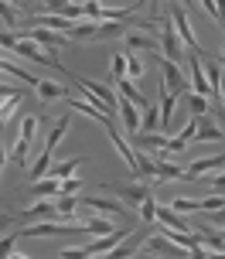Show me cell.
<instances>
[{
	"label": "cell",
	"mask_w": 225,
	"mask_h": 259,
	"mask_svg": "<svg viewBox=\"0 0 225 259\" xmlns=\"http://www.w3.org/2000/svg\"><path fill=\"white\" fill-rule=\"evenodd\" d=\"M58 259H93V256H89V249H85V246H79V249H62Z\"/></svg>",
	"instance_id": "obj_40"
},
{
	"label": "cell",
	"mask_w": 225,
	"mask_h": 259,
	"mask_svg": "<svg viewBox=\"0 0 225 259\" xmlns=\"http://www.w3.org/2000/svg\"><path fill=\"white\" fill-rule=\"evenodd\" d=\"M34 92H38L41 103H55V99H65V96H68V89H65V85H58L55 78H41Z\"/></svg>",
	"instance_id": "obj_16"
},
{
	"label": "cell",
	"mask_w": 225,
	"mask_h": 259,
	"mask_svg": "<svg viewBox=\"0 0 225 259\" xmlns=\"http://www.w3.org/2000/svg\"><path fill=\"white\" fill-rule=\"evenodd\" d=\"M171 137H160V133H133V150H164Z\"/></svg>",
	"instance_id": "obj_18"
},
{
	"label": "cell",
	"mask_w": 225,
	"mask_h": 259,
	"mask_svg": "<svg viewBox=\"0 0 225 259\" xmlns=\"http://www.w3.org/2000/svg\"><path fill=\"white\" fill-rule=\"evenodd\" d=\"M11 222H14V215H7V211H4V215H0V232H4V229H7Z\"/></svg>",
	"instance_id": "obj_45"
},
{
	"label": "cell",
	"mask_w": 225,
	"mask_h": 259,
	"mask_svg": "<svg viewBox=\"0 0 225 259\" xmlns=\"http://www.w3.org/2000/svg\"><path fill=\"white\" fill-rule=\"evenodd\" d=\"M14 45H17V34L0 27V52H4V48H7V52H14Z\"/></svg>",
	"instance_id": "obj_41"
},
{
	"label": "cell",
	"mask_w": 225,
	"mask_h": 259,
	"mask_svg": "<svg viewBox=\"0 0 225 259\" xmlns=\"http://www.w3.org/2000/svg\"><path fill=\"white\" fill-rule=\"evenodd\" d=\"M99 259H103V256H99Z\"/></svg>",
	"instance_id": "obj_48"
},
{
	"label": "cell",
	"mask_w": 225,
	"mask_h": 259,
	"mask_svg": "<svg viewBox=\"0 0 225 259\" xmlns=\"http://www.w3.org/2000/svg\"><path fill=\"white\" fill-rule=\"evenodd\" d=\"M126 31L130 27L119 24V21H109V24H99V31H96V41H109V38H126Z\"/></svg>",
	"instance_id": "obj_26"
},
{
	"label": "cell",
	"mask_w": 225,
	"mask_h": 259,
	"mask_svg": "<svg viewBox=\"0 0 225 259\" xmlns=\"http://www.w3.org/2000/svg\"><path fill=\"white\" fill-rule=\"evenodd\" d=\"M17 219L31 222V225H38V222H58V208H55V198H52V201H38V205L24 208V211H21Z\"/></svg>",
	"instance_id": "obj_10"
},
{
	"label": "cell",
	"mask_w": 225,
	"mask_h": 259,
	"mask_svg": "<svg viewBox=\"0 0 225 259\" xmlns=\"http://www.w3.org/2000/svg\"><path fill=\"white\" fill-rule=\"evenodd\" d=\"M212 215V229H222L225 232V208H218V211H208Z\"/></svg>",
	"instance_id": "obj_42"
},
{
	"label": "cell",
	"mask_w": 225,
	"mask_h": 259,
	"mask_svg": "<svg viewBox=\"0 0 225 259\" xmlns=\"http://www.w3.org/2000/svg\"><path fill=\"white\" fill-rule=\"evenodd\" d=\"M157 181H181L185 178V167H177L171 160H157V174H154Z\"/></svg>",
	"instance_id": "obj_25"
},
{
	"label": "cell",
	"mask_w": 225,
	"mask_h": 259,
	"mask_svg": "<svg viewBox=\"0 0 225 259\" xmlns=\"http://www.w3.org/2000/svg\"><path fill=\"white\" fill-rule=\"evenodd\" d=\"M133 157H137L133 178H154V174H157V160H150V157H147L144 150H133Z\"/></svg>",
	"instance_id": "obj_24"
},
{
	"label": "cell",
	"mask_w": 225,
	"mask_h": 259,
	"mask_svg": "<svg viewBox=\"0 0 225 259\" xmlns=\"http://www.w3.org/2000/svg\"><path fill=\"white\" fill-rule=\"evenodd\" d=\"M38 130H41V119L27 113V116L21 119V140H27L31 147H34V137H38Z\"/></svg>",
	"instance_id": "obj_28"
},
{
	"label": "cell",
	"mask_w": 225,
	"mask_h": 259,
	"mask_svg": "<svg viewBox=\"0 0 225 259\" xmlns=\"http://www.w3.org/2000/svg\"><path fill=\"white\" fill-rule=\"evenodd\" d=\"M116 89H119V96H123L126 103H133V106H137V109H140V113H144L147 106H150V103H147V99H144V96L137 92V85H133L130 78H116Z\"/></svg>",
	"instance_id": "obj_21"
},
{
	"label": "cell",
	"mask_w": 225,
	"mask_h": 259,
	"mask_svg": "<svg viewBox=\"0 0 225 259\" xmlns=\"http://www.w3.org/2000/svg\"><path fill=\"white\" fill-rule=\"evenodd\" d=\"M79 205H85L89 211L103 215V219H116V222H126V219H130L123 205H116V201H106V198H96V194H82Z\"/></svg>",
	"instance_id": "obj_7"
},
{
	"label": "cell",
	"mask_w": 225,
	"mask_h": 259,
	"mask_svg": "<svg viewBox=\"0 0 225 259\" xmlns=\"http://www.w3.org/2000/svg\"><path fill=\"white\" fill-rule=\"evenodd\" d=\"M85 164V157H72V160H58V164H52V170H48V178H55V181H68L75 170Z\"/></svg>",
	"instance_id": "obj_19"
},
{
	"label": "cell",
	"mask_w": 225,
	"mask_h": 259,
	"mask_svg": "<svg viewBox=\"0 0 225 259\" xmlns=\"http://www.w3.org/2000/svg\"><path fill=\"white\" fill-rule=\"evenodd\" d=\"M212 191H215V194H222V198H225V174H222V170H218V174L212 178Z\"/></svg>",
	"instance_id": "obj_43"
},
{
	"label": "cell",
	"mask_w": 225,
	"mask_h": 259,
	"mask_svg": "<svg viewBox=\"0 0 225 259\" xmlns=\"http://www.w3.org/2000/svg\"><path fill=\"white\" fill-rule=\"evenodd\" d=\"M24 239H52V235H85L82 222H38V225H27Z\"/></svg>",
	"instance_id": "obj_2"
},
{
	"label": "cell",
	"mask_w": 225,
	"mask_h": 259,
	"mask_svg": "<svg viewBox=\"0 0 225 259\" xmlns=\"http://www.w3.org/2000/svg\"><path fill=\"white\" fill-rule=\"evenodd\" d=\"M167 14H171V24H174V31H177L181 45H185L188 52H201L198 38H195V27H191V21H188V7H185V4H167ZM201 55H205V52H201Z\"/></svg>",
	"instance_id": "obj_5"
},
{
	"label": "cell",
	"mask_w": 225,
	"mask_h": 259,
	"mask_svg": "<svg viewBox=\"0 0 225 259\" xmlns=\"http://www.w3.org/2000/svg\"><path fill=\"white\" fill-rule=\"evenodd\" d=\"M99 191H103V194H116L119 201H126V205H133V208H140L147 198H150V188H147V184H140V181H133V184L103 181V184H99Z\"/></svg>",
	"instance_id": "obj_3"
},
{
	"label": "cell",
	"mask_w": 225,
	"mask_h": 259,
	"mask_svg": "<svg viewBox=\"0 0 225 259\" xmlns=\"http://www.w3.org/2000/svg\"><path fill=\"white\" fill-rule=\"evenodd\" d=\"M116 109H119V119H123V126L130 130V133H140V113H137V106L126 103V99H119Z\"/></svg>",
	"instance_id": "obj_22"
},
{
	"label": "cell",
	"mask_w": 225,
	"mask_h": 259,
	"mask_svg": "<svg viewBox=\"0 0 225 259\" xmlns=\"http://www.w3.org/2000/svg\"><path fill=\"white\" fill-rule=\"evenodd\" d=\"M150 62H157L160 68H164V85H167V92H171V96H188V92H191V78H188V72L181 68V65L167 62L160 52L150 55Z\"/></svg>",
	"instance_id": "obj_1"
},
{
	"label": "cell",
	"mask_w": 225,
	"mask_h": 259,
	"mask_svg": "<svg viewBox=\"0 0 225 259\" xmlns=\"http://www.w3.org/2000/svg\"><path fill=\"white\" fill-rule=\"evenodd\" d=\"M188 259H208V249H205V246H195L191 252H188Z\"/></svg>",
	"instance_id": "obj_44"
},
{
	"label": "cell",
	"mask_w": 225,
	"mask_h": 259,
	"mask_svg": "<svg viewBox=\"0 0 225 259\" xmlns=\"http://www.w3.org/2000/svg\"><path fill=\"white\" fill-rule=\"evenodd\" d=\"M14 55H21V58H31V62L44 65V68H58V72H68L65 65H58V58H52V55L44 52V48H38L31 38H17V45H14Z\"/></svg>",
	"instance_id": "obj_6"
},
{
	"label": "cell",
	"mask_w": 225,
	"mask_h": 259,
	"mask_svg": "<svg viewBox=\"0 0 225 259\" xmlns=\"http://www.w3.org/2000/svg\"><path fill=\"white\" fill-rule=\"evenodd\" d=\"M72 85H75V89H82V92H93L96 99L106 106V113H109L113 119L119 116V109H116L119 96L113 92V85H106V82H96V78H75V75H72Z\"/></svg>",
	"instance_id": "obj_4"
},
{
	"label": "cell",
	"mask_w": 225,
	"mask_h": 259,
	"mask_svg": "<svg viewBox=\"0 0 225 259\" xmlns=\"http://www.w3.org/2000/svg\"><path fill=\"white\" fill-rule=\"evenodd\" d=\"M82 188V178H68V181H58V194H75Z\"/></svg>",
	"instance_id": "obj_39"
},
{
	"label": "cell",
	"mask_w": 225,
	"mask_h": 259,
	"mask_svg": "<svg viewBox=\"0 0 225 259\" xmlns=\"http://www.w3.org/2000/svg\"><path fill=\"white\" fill-rule=\"evenodd\" d=\"M21 99H24V96L17 92V96H7V103H0V126H7V123L14 119V113H17Z\"/></svg>",
	"instance_id": "obj_30"
},
{
	"label": "cell",
	"mask_w": 225,
	"mask_h": 259,
	"mask_svg": "<svg viewBox=\"0 0 225 259\" xmlns=\"http://www.w3.org/2000/svg\"><path fill=\"white\" fill-rule=\"evenodd\" d=\"M181 150H188V143L181 140V137H171V140H167V147L160 150V157L167 160V154H181Z\"/></svg>",
	"instance_id": "obj_37"
},
{
	"label": "cell",
	"mask_w": 225,
	"mask_h": 259,
	"mask_svg": "<svg viewBox=\"0 0 225 259\" xmlns=\"http://www.w3.org/2000/svg\"><path fill=\"white\" fill-rule=\"evenodd\" d=\"M55 208H58V222H72L75 211H79V198L75 194H58L55 198Z\"/></svg>",
	"instance_id": "obj_23"
},
{
	"label": "cell",
	"mask_w": 225,
	"mask_h": 259,
	"mask_svg": "<svg viewBox=\"0 0 225 259\" xmlns=\"http://www.w3.org/2000/svg\"><path fill=\"white\" fill-rule=\"evenodd\" d=\"M7 126H0V201H4V157H7V140H4Z\"/></svg>",
	"instance_id": "obj_38"
},
{
	"label": "cell",
	"mask_w": 225,
	"mask_h": 259,
	"mask_svg": "<svg viewBox=\"0 0 225 259\" xmlns=\"http://www.w3.org/2000/svg\"><path fill=\"white\" fill-rule=\"evenodd\" d=\"M140 225L144 229H157V201H154V194L140 205Z\"/></svg>",
	"instance_id": "obj_27"
},
{
	"label": "cell",
	"mask_w": 225,
	"mask_h": 259,
	"mask_svg": "<svg viewBox=\"0 0 225 259\" xmlns=\"http://www.w3.org/2000/svg\"><path fill=\"white\" fill-rule=\"evenodd\" d=\"M17 239H21V232H11L4 242H0V259H11L14 256V246H17Z\"/></svg>",
	"instance_id": "obj_35"
},
{
	"label": "cell",
	"mask_w": 225,
	"mask_h": 259,
	"mask_svg": "<svg viewBox=\"0 0 225 259\" xmlns=\"http://www.w3.org/2000/svg\"><path fill=\"white\" fill-rule=\"evenodd\" d=\"M218 65H222V72H225V55H218Z\"/></svg>",
	"instance_id": "obj_46"
},
{
	"label": "cell",
	"mask_w": 225,
	"mask_h": 259,
	"mask_svg": "<svg viewBox=\"0 0 225 259\" xmlns=\"http://www.w3.org/2000/svg\"><path fill=\"white\" fill-rule=\"evenodd\" d=\"M215 140L225 143V130L215 126L208 116H201V119H198V133H195V143H215Z\"/></svg>",
	"instance_id": "obj_14"
},
{
	"label": "cell",
	"mask_w": 225,
	"mask_h": 259,
	"mask_svg": "<svg viewBox=\"0 0 225 259\" xmlns=\"http://www.w3.org/2000/svg\"><path fill=\"white\" fill-rule=\"evenodd\" d=\"M123 41H126V48H130V52H147V55L160 52L157 38H154V34H147V31H140V27H130Z\"/></svg>",
	"instance_id": "obj_12"
},
{
	"label": "cell",
	"mask_w": 225,
	"mask_h": 259,
	"mask_svg": "<svg viewBox=\"0 0 225 259\" xmlns=\"http://www.w3.org/2000/svg\"><path fill=\"white\" fill-rule=\"evenodd\" d=\"M130 232H133L130 225H126V229H116V232L103 235V239H93V242H85V249H89V256H106V252H113V249H116Z\"/></svg>",
	"instance_id": "obj_9"
},
{
	"label": "cell",
	"mask_w": 225,
	"mask_h": 259,
	"mask_svg": "<svg viewBox=\"0 0 225 259\" xmlns=\"http://www.w3.org/2000/svg\"><path fill=\"white\" fill-rule=\"evenodd\" d=\"M27 38L34 41L38 48H44L48 55H52L55 48L68 45V34H55V31H48V27H31V31H27Z\"/></svg>",
	"instance_id": "obj_11"
},
{
	"label": "cell",
	"mask_w": 225,
	"mask_h": 259,
	"mask_svg": "<svg viewBox=\"0 0 225 259\" xmlns=\"http://www.w3.org/2000/svg\"><path fill=\"white\" fill-rule=\"evenodd\" d=\"M201 68H205V78H208V96L222 99V92H218V85H222V65H218V58L215 55H201Z\"/></svg>",
	"instance_id": "obj_13"
},
{
	"label": "cell",
	"mask_w": 225,
	"mask_h": 259,
	"mask_svg": "<svg viewBox=\"0 0 225 259\" xmlns=\"http://www.w3.org/2000/svg\"><path fill=\"white\" fill-rule=\"evenodd\" d=\"M109 72H113V82H116V78H126V52H116V55H113Z\"/></svg>",
	"instance_id": "obj_34"
},
{
	"label": "cell",
	"mask_w": 225,
	"mask_h": 259,
	"mask_svg": "<svg viewBox=\"0 0 225 259\" xmlns=\"http://www.w3.org/2000/svg\"><path fill=\"white\" fill-rule=\"evenodd\" d=\"M96 31H99V24H96V21H85V24H72L68 38H72V41H85V38H96Z\"/></svg>",
	"instance_id": "obj_31"
},
{
	"label": "cell",
	"mask_w": 225,
	"mask_h": 259,
	"mask_svg": "<svg viewBox=\"0 0 225 259\" xmlns=\"http://www.w3.org/2000/svg\"><path fill=\"white\" fill-rule=\"evenodd\" d=\"M0 27L4 31H14L17 27V7L14 4H4V0H0Z\"/></svg>",
	"instance_id": "obj_32"
},
{
	"label": "cell",
	"mask_w": 225,
	"mask_h": 259,
	"mask_svg": "<svg viewBox=\"0 0 225 259\" xmlns=\"http://www.w3.org/2000/svg\"><path fill=\"white\" fill-rule=\"evenodd\" d=\"M147 252H154V256H164V259H188V249L181 246H174L171 239L164 232H154V235H147V242H144Z\"/></svg>",
	"instance_id": "obj_8"
},
{
	"label": "cell",
	"mask_w": 225,
	"mask_h": 259,
	"mask_svg": "<svg viewBox=\"0 0 225 259\" xmlns=\"http://www.w3.org/2000/svg\"><path fill=\"white\" fill-rule=\"evenodd\" d=\"M144 58H137V55H126V78L137 82V78H144Z\"/></svg>",
	"instance_id": "obj_33"
},
{
	"label": "cell",
	"mask_w": 225,
	"mask_h": 259,
	"mask_svg": "<svg viewBox=\"0 0 225 259\" xmlns=\"http://www.w3.org/2000/svg\"><path fill=\"white\" fill-rule=\"evenodd\" d=\"M44 11H55L58 17H65V21L75 24L79 17H85V4H65V0L58 4V0H55V4H44Z\"/></svg>",
	"instance_id": "obj_17"
},
{
	"label": "cell",
	"mask_w": 225,
	"mask_h": 259,
	"mask_svg": "<svg viewBox=\"0 0 225 259\" xmlns=\"http://www.w3.org/2000/svg\"><path fill=\"white\" fill-rule=\"evenodd\" d=\"M188 109H191V116H195V119H201V116H208L212 103H208L205 96H195V92H188Z\"/></svg>",
	"instance_id": "obj_29"
},
{
	"label": "cell",
	"mask_w": 225,
	"mask_h": 259,
	"mask_svg": "<svg viewBox=\"0 0 225 259\" xmlns=\"http://www.w3.org/2000/svg\"><path fill=\"white\" fill-rule=\"evenodd\" d=\"M11 259H31V256H21V252H14V256Z\"/></svg>",
	"instance_id": "obj_47"
},
{
	"label": "cell",
	"mask_w": 225,
	"mask_h": 259,
	"mask_svg": "<svg viewBox=\"0 0 225 259\" xmlns=\"http://www.w3.org/2000/svg\"><path fill=\"white\" fill-rule=\"evenodd\" d=\"M160 130H167V123H171L174 119V103H177V96H171V92H167V85H164V82H160Z\"/></svg>",
	"instance_id": "obj_20"
},
{
	"label": "cell",
	"mask_w": 225,
	"mask_h": 259,
	"mask_svg": "<svg viewBox=\"0 0 225 259\" xmlns=\"http://www.w3.org/2000/svg\"><path fill=\"white\" fill-rule=\"evenodd\" d=\"M27 194H31L34 201H52V198H58V181H55V178H41V181H34L27 188Z\"/></svg>",
	"instance_id": "obj_15"
},
{
	"label": "cell",
	"mask_w": 225,
	"mask_h": 259,
	"mask_svg": "<svg viewBox=\"0 0 225 259\" xmlns=\"http://www.w3.org/2000/svg\"><path fill=\"white\" fill-rule=\"evenodd\" d=\"M201 7H205V11L212 14L215 21H218V24H222V31H225V4H212V0H205V4H201Z\"/></svg>",
	"instance_id": "obj_36"
}]
</instances>
